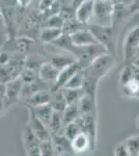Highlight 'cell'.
Returning <instances> with one entry per match:
<instances>
[{
    "mask_svg": "<svg viewBox=\"0 0 139 156\" xmlns=\"http://www.w3.org/2000/svg\"><path fill=\"white\" fill-rule=\"evenodd\" d=\"M29 127L30 129L33 131V133L36 135V137L39 138L41 142H46L49 140L50 138V131L48 129V126L45 125L40 119H37L35 117V115L30 110V122H29Z\"/></svg>",
    "mask_w": 139,
    "mask_h": 156,
    "instance_id": "52a82bcc",
    "label": "cell"
},
{
    "mask_svg": "<svg viewBox=\"0 0 139 156\" xmlns=\"http://www.w3.org/2000/svg\"><path fill=\"white\" fill-rule=\"evenodd\" d=\"M18 3H19L20 6L22 7H27L30 5V3L32 2V0H17Z\"/></svg>",
    "mask_w": 139,
    "mask_h": 156,
    "instance_id": "d6a6232c",
    "label": "cell"
},
{
    "mask_svg": "<svg viewBox=\"0 0 139 156\" xmlns=\"http://www.w3.org/2000/svg\"><path fill=\"white\" fill-rule=\"evenodd\" d=\"M31 41L28 39H18L16 42V49L21 53H25L27 50L29 49L30 45H31Z\"/></svg>",
    "mask_w": 139,
    "mask_h": 156,
    "instance_id": "83f0119b",
    "label": "cell"
},
{
    "mask_svg": "<svg viewBox=\"0 0 139 156\" xmlns=\"http://www.w3.org/2000/svg\"><path fill=\"white\" fill-rule=\"evenodd\" d=\"M81 115V112L78 107L77 104H70L65 107V109L62 112V122H64V126L68 125L69 123L74 122Z\"/></svg>",
    "mask_w": 139,
    "mask_h": 156,
    "instance_id": "2e32d148",
    "label": "cell"
},
{
    "mask_svg": "<svg viewBox=\"0 0 139 156\" xmlns=\"http://www.w3.org/2000/svg\"><path fill=\"white\" fill-rule=\"evenodd\" d=\"M114 156H131V154L129 153L125 144L123 143H120V144L116 145L114 149Z\"/></svg>",
    "mask_w": 139,
    "mask_h": 156,
    "instance_id": "f546056e",
    "label": "cell"
},
{
    "mask_svg": "<svg viewBox=\"0 0 139 156\" xmlns=\"http://www.w3.org/2000/svg\"><path fill=\"white\" fill-rule=\"evenodd\" d=\"M80 132L82 131H81V127L79 125V122H78V119L74 121V122L69 123V124L64 126V135L70 140H72L73 138L77 136Z\"/></svg>",
    "mask_w": 139,
    "mask_h": 156,
    "instance_id": "603a6c76",
    "label": "cell"
},
{
    "mask_svg": "<svg viewBox=\"0 0 139 156\" xmlns=\"http://www.w3.org/2000/svg\"><path fill=\"white\" fill-rule=\"evenodd\" d=\"M135 77V66L132 62H129L123 67V69L122 70L120 74V82L122 83V85L128 83L129 81L134 79Z\"/></svg>",
    "mask_w": 139,
    "mask_h": 156,
    "instance_id": "d6986e66",
    "label": "cell"
},
{
    "mask_svg": "<svg viewBox=\"0 0 139 156\" xmlns=\"http://www.w3.org/2000/svg\"><path fill=\"white\" fill-rule=\"evenodd\" d=\"M23 85L24 83L20 76L14 78L12 80L5 83V95H4V97H6V99L9 100H17L19 97H21Z\"/></svg>",
    "mask_w": 139,
    "mask_h": 156,
    "instance_id": "30bf717a",
    "label": "cell"
},
{
    "mask_svg": "<svg viewBox=\"0 0 139 156\" xmlns=\"http://www.w3.org/2000/svg\"><path fill=\"white\" fill-rule=\"evenodd\" d=\"M64 34L62 29L60 28H53V27H45L41 30L40 37L46 44H53L56 40Z\"/></svg>",
    "mask_w": 139,
    "mask_h": 156,
    "instance_id": "9a60e30c",
    "label": "cell"
},
{
    "mask_svg": "<svg viewBox=\"0 0 139 156\" xmlns=\"http://www.w3.org/2000/svg\"><path fill=\"white\" fill-rule=\"evenodd\" d=\"M132 64H133L135 67H137L138 69H139V55H138L137 57H135V58H134V60L132 62Z\"/></svg>",
    "mask_w": 139,
    "mask_h": 156,
    "instance_id": "e575fe53",
    "label": "cell"
},
{
    "mask_svg": "<svg viewBox=\"0 0 139 156\" xmlns=\"http://www.w3.org/2000/svg\"><path fill=\"white\" fill-rule=\"evenodd\" d=\"M50 105L53 107L54 112H62L68 106V103L65 101V98L62 94L61 89L54 90L51 92V96H50Z\"/></svg>",
    "mask_w": 139,
    "mask_h": 156,
    "instance_id": "4fadbf2b",
    "label": "cell"
},
{
    "mask_svg": "<svg viewBox=\"0 0 139 156\" xmlns=\"http://www.w3.org/2000/svg\"><path fill=\"white\" fill-rule=\"evenodd\" d=\"M40 150H41V156H55L56 148L50 140H46V142H41Z\"/></svg>",
    "mask_w": 139,
    "mask_h": 156,
    "instance_id": "4316f807",
    "label": "cell"
},
{
    "mask_svg": "<svg viewBox=\"0 0 139 156\" xmlns=\"http://www.w3.org/2000/svg\"><path fill=\"white\" fill-rule=\"evenodd\" d=\"M20 78L22 79L24 84L27 83H32V82L36 81V74H35L34 70L29 69V68H26V69L22 70L21 73L19 74Z\"/></svg>",
    "mask_w": 139,
    "mask_h": 156,
    "instance_id": "484cf974",
    "label": "cell"
},
{
    "mask_svg": "<svg viewBox=\"0 0 139 156\" xmlns=\"http://www.w3.org/2000/svg\"><path fill=\"white\" fill-rule=\"evenodd\" d=\"M136 127L139 129V115L137 117V119H136Z\"/></svg>",
    "mask_w": 139,
    "mask_h": 156,
    "instance_id": "8d00e7d4",
    "label": "cell"
},
{
    "mask_svg": "<svg viewBox=\"0 0 139 156\" xmlns=\"http://www.w3.org/2000/svg\"><path fill=\"white\" fill-rule=\"evenodd\" d=\"M69 1H73V0H69Z\"/></svg>",
    "mask_w": 139,
    "mask_h": 156,
    "instance_id": "74e56055",
    "label": "cell"
},
{
    "mask_svg": "<svg viewBox=\"0 0 139 156\" xmlns=\"http://www.w3.org/2000/svg\"><path fill=\"white\" fill-rule=\"evenodd\" d=\"M126 148L131 156H139V135H133L123 140Z\"/></svg>",
    "mask_w": 139,
    "mask_h": 156,
    "instance_id": "ffe728a7",
    "label": "cell"
},
{
    "mask_svg": "<svg viewBox=\"0 0 139 156\" xmlns=\"http://www.w3.org/2000/svg\"><path fill=\"white\" fill-rule=\"evenodd\" d=\"M57 1L58 0H41V1H40V4H39L40 11L43 12H48Z\"/></svg>",
    "mask_w": 139,
    "mask_h": 156,
    "instance_id": "f1b7e54d",
    "label": "cell"
},
{
    "mask_svg": "<svg viewBox=\"0 0 139 156\" xmlns=\"http://www.w3.org/2000/svg\"><path fill=\"white\" fill-rule=\"evenodd\" d=\"M11 62V59H9V56L7 55L5 52H1L0 53V66H6Z\"/></svg>",
    "mask_w": 139,
    "mask_h": 156,
    "instance_id": "4dcf8cb0",
    "label": "cell"
},
{
    "mask_svg": "<svg viewBox=\"0 0 139 156\" xmlns=\"http://www.w3.org/2000/svg\"><path fill=\"white\" fill-rule=\"evenodd\" d=\"M83 82H84V70L81 69L71 78L64 87H69V89H82Z\"/></svg>",
    "mask_w": 139,
    "mask_h": 156,
    "instance_id": "7402d4cb",
    "label": "cell"
},
{
    "mask_svg": "<svg viewBox=\"0 0 139 156\" xmlns=\"http://www.w3.org/2000/svg\"><path fill=\"white\" fill-rule=\"evenodd\" d=\"M62 126H64L62 112H54V114H53L51 120H50V122H49V125H48V128H49L50 131L57 134V133L60 131V129L62 128Z\"/></svg>",
    "mask_w": 139,
    "mask_h": 156,
    "instance_id": "44dd1931",
    "label": "cell"
},
{
    "mask_svg": "<svg viewBox=\"0 0 139 156\" xmlns=\"http://www.w3.org/2000/svg\"><path fill=\"white\" fill-rule=\"evenodd\" d=\"M71 41L73 45L76 47H87L92 46V45L100 44L98 42L97 37L92 34V31L89 28H82L74 34H70Z\"/></svg>",
    "mask_w": 139,
    "mask_h": 156,
    "instance_id": "277c9868",
    "label": "cell"
},
{
    "mask_svg": "<svg viewBox=\"0 0 139 156\" xmlns=\"http://www.w3.org/2000/svg\"><path fill=\"white\" fill-rule=\"evenodd\" d=\"M30 110L33 112L37 119L41 120L45 125H47V126L49 125L50 120H51L52 115L54 114V109H53V107L50 105V103L41 105V106L30 107Z\"/></svg>",
    "mask_w": 139,
    "mask_h": 156,
    "instance_id": "7c38bea8",
    "label": "cell"
},
{
    "mask_svg": "<svg viewBox=\"0 0 139 156\" xmlns=\"http://www.w3.org/2000/svg\"><path fill=\"white\" fill-rule=\"evenodd\" d=\"M113 1L112 0H95L93 19L96 24L103 26L112 25Z\"/></svg>",
    "mask_w": 139,
    "mask_h": 156,
    "instance_id": "7a4b0ae2",
    "label": "cell"
},
{
    "mask_svg": "<svg viewBox=\"0 0 139 156\" xmlns=\"http://www.w3.org/2000/svg\"><path fill=\"white\" fill-rule=\"evenodd\" d=\"M50 96H51V93L47 92V90H39L37 93H35L34 95L28 98L29 106L36 107L47 104V103L50 102Z\"/></svg>",
    "mask_w": 139,
    "mask_h": 156,
    "instance_id": "ac0fdd59",
    "label": "cell"
},
{
    "mask_svg": "<svg viewBox=\"0 0 139 156\" xmlns=\"http://www.w3.org/2000/svg\"><path fill=\"white\" fill-rule=\"evenodd\" d=\"M95 0H82L75 9V17L83 25L88 24L93 18Z\"/></svg>",
    "mask_w": 139,
    "mask_h": 156,
    "instance_id": "5b68a950",
    "label": "cell"
},
{
    "mask_svg": "<svg viewBox=\"0 0 139 156\" xmlns=\"http://www.w3.org/2000/svg\"><path fill=\"white\" fill-rule=\"evenodd\" d=\"M64 19L61 16V14H56V15H51L48 18L46 26L47 27H53V28H64Z\"/></svg>",
    "mask_w": 139,
    "mask_h": 156,
    "instance_id": "d4e9b609",
    "label": "cell"
},
{
    "mask_svg": "<svg viewBox=\"0 0 139 156\" xmlns=\"http://www.w3.org/2000/svg\"><path fill=\"white\" fill-rule=\"evenodd\" d=\"M4 109V101H3V98L2 96H0V112Z\"/></svg>",
    "mask_w": 139,
    "mask_h": 156,
    "instance_id": "d590c367",
    "label": "cell"
},
{
    "mask_svg": "<svg viewBox=\"0 0 139 156\" xmlns=\"http://www.w3.org/2000/svg\"><path fill=\"white\" fill-rule=\"evenodd\" d=\"M81 69L82 68H81V66H80L79 62H73L72 65H70V66L65 67L64 69L60 70L56 81H55V83L53 84L52 90L62 89V87L68 83V81H69L71 78H72L76 73Z\"/></svg>",
    "mask_w": 139,
    "mask_h": 156,
    "instance_id": "8992f818",
    "label": "cell"
},
{
    "mask_svg": "<svg viewBox=\"0 0 139 156\" xmlns=\"http://www.w3.org/2000/svg\"><path fill=\"white\" fill-rule=\"evenodd\" d=\"M130 12L131 14L139 12V0H132V2L130 3Z\"/></svg>",
    "mask_w": 139,
    "mask_h": 156,
    "instance_id": "1f68e13d",
    "label": "cell"
},
{
    "mask_svg": "<svg viewBox=\"0 0 139 156\" xmlns=\"http://www.w3.org/2000/svg\"><path fill=\"white\" fill-rule=\"evenodd\" d=\"M58 74H59V70L53 66L50 62H44L39 68V77L47 83L54 84L58 77Z\"/></svg>",
    "mask_w": 139,
    "mask_h": 156,
    "instance_id": "ba28073f",
    "label": "cell"
},
{
    "mask_svg": "<svg viewBox=\"0 0 139 156\" xmlns=\"http://www.w3.org/2000/svg\"><path fill=\"white\" fill-rule=\"evenodd\" d=\"M123 94L129 97H136L139 95V81L136 79H133L129 81L128 83L123 85Z\"/></svg>",
    "mask_w": 139,
    "mask_h": 156,
    "instance_id": "cb8c5ba5",
    "label": "cell"
},
{
    "mask_svg": "<svg viewBox=\"0 0 139 156\" xmlns=\"http://www.w3.org/2000/svg\"><path fill=\"white\" fill-rule=\"evenodd\" d=\"M89 29L92 31L98 42L107 50L108 53L114 54L115 52V27L113 25L110 26H103V25L93 24L89 26Z\"/></svg>",
    "mask_w": 139,
    "mask_h": 156,
    "instance_id": "6da1fadb",
    "label": "cell"
},
{
    "mask_svg": "<svg viewBox=\"0 0 139 156\" xmlns=\"http://www.w3.org/2000/svg\"><path fill=\"white\" fill-rule=\"evenodd\" d=\"M139 48V26L130 30L123 43V54L125 60L130 62L131 58H134V55L137 54V49Z\"/></svg>",
    "mask_w": 139,
    "mask_h": 156,
    "instance_id": "3957f363",
    "label": "cell"
},
{
    "mask_svg": "<svg viewBox=\"0 0 139 156\" xmlns=\"http://www.w3.org/2000/svg\"><path fill=\"white\" fill-rule=\"evenodd\" d=\"M62 94L65 98L68 105L77 104L81 97L85 94L83 89H69V87H62Z\"/></svg>",
    "mask_w": 139,
    "mask_h": 156,
    "instance_id": "e0dca14e",
    "label": "cell"
},
{
    "mask_svg": "<svg viewBox=\"0 0 139 156\" xmlns=\"http://www.w3.org/2000/svg\"><path fill=\"white\" fill-rule=\"evenodd\" d=\"M96 96L85 93L78 102V107L81 115H95L96 112Z\"/></svg>",
    "mask_w": 139,
    "mask_h": 156,
    "instance_id": "8fae6325",
    "label": "cell"
},
{
    "mask_svg": "<svg viewBox=\"0 0 139 156\" xmlns=\"http://www.w3.org/2000/svg\"><path fill=\"white\" fill-rule=\"evenodd\" d=\"M54 67H56L58 70H62L65 67L72 65L73 62H77L76 57L73 54L71 55H64V54H55L52 55V57L49 60Z\"/></svg>",
    "mask_w": 139,
    "mask_h": 156,
    "instance_id": "5bb4252c",
    "label": "cell"
},
{
    "mask_svg": "<svg viewBox=\"0 0 139 156\" xmlns=\"http://www.w3.org/2000/svg\"><path fill=\"white\" fill-rule=\"evenodd\" d=\"M72 143V149L76 153H84L88 149H92L93 145L92 140L86 133L80 132L76 137L71 140Z\"/></svg>",
    "mask_w": 139,
    "mask_h": 156,
    "instance_id": "9c48e42d",
    "label": "cell"
},
{
    "mask_svg": "<svg viewBox=\"0 0 139 156\" xmlns=\"http://www.w3.org/2000/svg\"><path fill=\"white\" fill-rule=\"evenodd\" d=\"M5 95V84L0 82V96H4Z\"/></svg>",
    "mask_w": 139,
    "mask_h": 156,
    "instance_id": "836d02e7",
    "label": "cell"
}]
</instances>
